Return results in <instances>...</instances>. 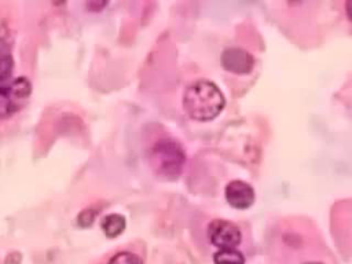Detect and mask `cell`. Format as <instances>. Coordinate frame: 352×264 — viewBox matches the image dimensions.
I'll return each instance as SVG.
<instances>
[{
    "label": "cell",
    "instance_id": "obj_11",
    "mask_svg": "<svg viewBox=\"0 0 352 264\" xmlns=\"http://www.w3.org/2000/svg\"><path fill=\"white\" fill-rule=\"evenodd\" d=\"M107 3L109 0H87V8L92 12H98L102 11Z\"/></svg>",
    "mask_w": 352,
    "mask_h": 264
},
{
    "label": "cell",
    "instance_id": "obj_10",
    "mask_svg": "<svg viewBox=\"0 0 352 264\" xmlns=\"http://www.w3.org/2000/svg\"><path fill=\"white\" fill-rule=\"evenodd\" d=\"M94 219H95V212H92L91 209H85V210H82V212L78 214L77 223H78L81 227H88V226L92 224Z\"/></svg>",
    "mask_w": 352,
    "mask_h": 264
},
{
    "label": "cell",
    "instance_id": "obj_6",
    "mask_svg": "<svg viewBox=\"0 0 352 264\" xmlns=\"http://www.w3.org/2000/svg\"><path fill=\"white\" fill-rule=\"evenodd\" d=\"M100 226H102V230L106 236L116 238L124 232V230L126 227V221H125L124 216H121L118 213H111V214H107L103 217Z\"/></svg>",
    "mask_w": 352,
    "mask_h": 264
},
{
    "label": "cell",
    "instance_id": "obj_8",
    "mask_svg": "<svg viewBox=\"0 0 352 264\" xmlns=\"http://www.w3.org/2000/svg\"><path fill=\"white\" fill-rule=\"evenodd\" d=\"M214 264H245L243 254L234 249H220L213 256Z\"/></svg>",
    "mask_w": 352,
    "mask_h": 264
},
{
    "label": "cell",
    "instance_id": "obj_1",
    "mask_svg": "<svg viewBox=\"0 0 352 264\" xmlns=\"http://www.w3.org/2000/svg\"><path fill=\"white\" fill-rule=\"evenodd\" d=\"M226 99L216 84L198 80L190 84L183 96V107L195 121H210L224 109Z\"/></svg>",
    "mask_w": 352,
    "mask_h": 264
},
{
    "label": "cell",
    "instance_id": "obj_4",
    "mask_svg": "<svg viewBox=\"0 0 352 264\" xmlns=\"http://www.w3.org/2000/svg\"><path fill=\"white\" fill-rule=\"evenodd\" d=\"M221 66L234 74H248L254 66V58L250 52L239 47H230L223 51Z\"/></svg>",
    "mask_w": 352,
    "mask_h": 264
},
{
    "label": "cell",
    "instance_id": "obj_2",
    "mask_svg": "<svg viewBox=\"0 0 352 264\" xmlns=\"http://www.w3.org/2000/svg\"><path fill=\"white\" fill-rule=\"evenodd\" d=\"M148 161L158 176L176 179L184 166L186 154L183 147L173 139H160L148 151Z\"/></svg>",
    "mask_w": 352,
    "mask_h": 264
},
{
    "label": "cell",
    "instance_id": "obj_5",
    "mask_svg": "<svg viewBox=\"0 0 352 264\" xmlns=\"http://www.w3.org/2000/svg\"><path fill=\"white\" fill-rule=\"evenodd\" d=\"M224 195L227 202L235 209H248L254 202V190L242 180H232L226 186Z\"/></svg>",
    "mask_w": 352,
    "mask_h": 264
},
{
    "label": "cell",
    "instance_id": "obj_12",
    "mask_svg": "<svg viewBox=\"0 0 352 264\" xmlns=\"http://www.w3.org/2000/svg\"><path fill=\"white\" fill-rule=\"evenodd\" d=\"M345 14H346V18L352 22V0H346V3H345Z\"/></svg>",
    "mask_w": 352,
    "mask_h": 264
},
{
    "label": "cell",
    "instance_id": "obj_3",
    "mask_svg": "<svg viewBox=\"0 0 352 264\" xmlns=\"http://www.w3.org/2000/svg\"><path fill=\"white\" fill-rule=\"evenodd\" d=\"M208 238L209 242L219 249H234L241 243L242 235L236 224L228 220L216 219L208 226Z\"/></svg>",
    "mask_w": 352,
    "mask_h": 264
},
{
    "label": "cell",
    "instance_id": "obj_7",
    "mask_svg": "<svg viewBox=\"0 0 352 264\" xmlns=\"http://www.w3.org/2000/svg\"><path fill=\"white\" fill-rule=\"evenodd\" d=\"M12 55L8 44L0 38V84H6V81L12 74Z\"/></svg>",
    "mask_w": 352,
    "mask_h": 264
},
{
    "label": "cell",
    "instance_id": "obj_9",
    "mask_svg": "<svg viewBox=\"0 0 352 264\" xmlns=\"http://www.w3.org/2000/svg\"><path fill=\"white\" fill-rule=\"evenodd\" d=\"M107 264H143V261L132 252H118L109 260Z\"/></svg>",
    "mask_w": 352,
    "mask_h": 264
},
{
    "label": "cell",
    "instance_id": "obj_13",
    "mask_svg": "<svg viewBox=\"0 0 352 264\" xmlns=\"http://www.w3.org/2000/svg\"><path fill=\"white\" fill-rule=\"evenodd\" d=\"M307 264H322V263H307Z\"/></svg>",
    "mask_w": 352,
    "mask_h": 264
}]
</instances>
